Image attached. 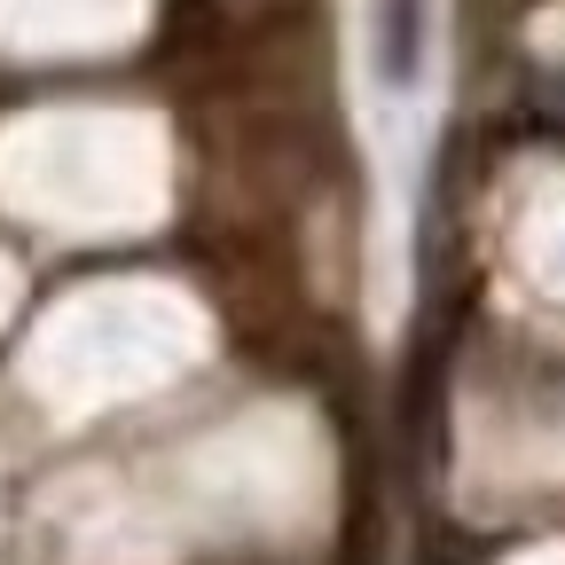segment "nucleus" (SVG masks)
<instances>
[{
  "label": "nucleus",
  "mask_w": 565,
  "mask_h": 565,
  "mask_svg": "<svg viewBox=\"0 0 565 565\" xmlns=\"http://www.w3.org/2000/svg\"><path fill=\"white\" fill-rule=\"evenodd\" d=\"M377 79L393 95L424 79V0H377Z\"/></svg>",
  "instance_id": "obj_1"
}]
</instances>
